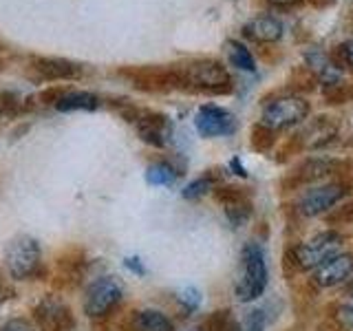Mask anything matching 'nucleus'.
<instances>
[{"label": "nucleus", "instance_id": "obj_1", "mask_svg": "<svg viewBox=\"0 0 353 331\" xmlns=\"http://www.w3.org/2000/svg\"><path fill=\"white\" fill-rule=\"evenodd\" d=\"M174 71L179 75V84L183 91L212 93V95L232 91V77L219 60L199 58L183 64H174Z\"/></svg>", "mask_w": 353, "mask_h": 331}, {"label": "nucleus", "instance_id": "obj_2", "mask_svg": "<svg viewBox=\"0 0 353 331\" xmlns=\"http://www.w3.org/2000/svg\"><path fill=\"white\" fill-rule=\"evenodd\" d=\"M268 287V263L259 243H245L241 250V268L234 285V294L241 303H252L263 296Z\"/></svg>", "mask_w": 353, "mask_h": 331}, {"label": "nucleus", "instance_id": "obj_3", "mask_svg": "<svg viewBox=\"0 0 353 331\" xmlns=\"http://www.w3.org/2000/svg\"><path fill=\"white\" fill-rule=\"evenodd\" d=\"M5 265L9 276L16 281H27L38 276L42 268L38 241L29 234H20L16 239H11L5 248Z\"/></svg>", "mask_w": 353, "mask_h": 331}, {"label": "nucleus", "instance_id": "obj_4", "mask_svg": "<svg viewBox=\"0 0 353 331\" xmlns=\"http://www.w3.org/2000/svg\"><path fill=\"white\" fill-rule=\"evenodd\" d=\"M124 298V285L115 276H99L84 294V312L88 318H106Z\"/></svg>", "mask_w": 353, "mask_h": 331}, {"label": "nucleus", "instance_id": "obj_5", "mask_svg": "<svg viewBox=\"0 0 353 331\" xmlns=\"http://www.w3.org/2000/svg\"><path fill=\"white\" fill-rule=\"evenodd\" d=\"M309 115V102L298 95H285L274 99V102L265 104L263 115H261V124L270 130H285L292 128L296 124H301L303 119Z\"/></svg>", "mask_w": 353, "mask_h": 331}, {"label": "nucleus", "instance_id": "obj_6", "mask_svg": "<svg viewBox=\"0 0 353 331\" xmlns=\"http://www.w3.org/2000/svg\"><path fill=\"white\" fill-rule=\"evenodd\" d=\"M340 248L342 237L338 232H323V234L314 237L312 241L303 243V245H296L290 252V259L298 270H316L320 263L340 254Z\"/></svg>", "mask_w": 353, "mask_h": 331}, {"label": "nucleus", "instance_id": "obj_7", "mask_svg": "<svg viewBox=\"0 0 353 331\" xmlns=\"http://www.w3.org/2000/svg\"><path fill=\"white\" fill-rule=\"evenodd\" d=\"M347 194H349V185L342 183V181L316 185L303 194L301 203H298V210H301V214H305V217L325 214L334 205H338Z\"/></svg>", "mask_w": 353, "mask_h": 331}, {"label": "nucleus", "instance_id": "obj_8", "mask_svg": "<svg viewBox=\"0 0 353 331\" xmlns=\"http://www.w3.org/2000/svg\"><path fill=\"white\" fill-rule=\"evenodd\" d=\"M124 75L130 77L132 86H137L139 91L148 93H165L181 88L179 75H176L174 66H139V69H128Z\"/></svg>", "mask_w": 353, "mask_h": 331}, {"label": "nucleus", "instance_id": "obj_9", "mask_svg": "<svg viewBox=\"0 0 353 331\" xmlns=\"http://www.w3.org/2000/svg\"><path fill=\"white\" fill-rule=\"evenodd\" d=\"M194 126L203 137H228L236 130V117L221 106L205 104L196 110Z\"/></svg>", "mask_w": 353, "mask_h": 331}, {"label": "nucleus", "instance_id": "obj_10", "mask_svg": "<svg viewBox=\"0 0 353 331\" xmlns=\"http://www.w3.org/2000/svg\"><path fill=\"white\" fill-rule=\"evenodd\" d=\"M29 69L31 73L38 77V80H47V82H64V80H77L84 71L82 66L66 60V58H44V55H36V58L29 60Z\"/></svg>", "mask_w": 353, "mask_h": 331}, {"label": "nucleus", "instance_id": "obj_11", "mask_svg": "<svg viewBox=\"0 0 353 331\" xmlns=\"http://www.w3.org/2000/svg\"><path fill=\"white\" fill-rule=\"evenodd\" d=\"M128 121H132L139 132V137L150 143V146H163L165 139H168V128H170V121L165 115L157 113V110H139L135 108L132 110Z\"/></svg>", "mask_w": 353, "mask_h": 331}, {"label": "nucleus", "instance_id": "obj_12", "mask_svg": "<svg viewBox=\"0 0 353 331\" xmlns=\"http://www.w3.org/2000/svg\"><path fill=\"white\" fill-rule=\"evenodd\" d=\"M353 276V257L340 252L336 257L327 259L314 270V283L318 287H336L340 283L349 281Z\"/></svg>", "mask_w": 353, "mask_h": 331}, {"label": "nucleus", "instance_id": "obj_13", "mask_svg": "<svg viewBox=\"0 0 353 331\" xmlns=\"http://www.w3.org/2000/svg\"><path fill=\"white\" fill-rule=\"evenodd\" d=\"M36 323L40 331H66L71 325V314L60 301L55 298H44V301L36 307Z\"/></svg>", "mask_w": 353, "mask_h": 331}, {"label": "nucleus", "instance_id": "obj_14", "mask_svg": "<svg viewBox=\"0 0 353 331\" xmlns=\"http://www.w3.org/2000/svg\"><path fill=\"white\" fill-rule=\"evenodd\" d=\"M216 199L225 208V217L234 228H241L252 214L250 199L241 192V188H221L216 192Z\"/></svg>", "mask_w": 353, "mask_h": 331}, {"label": "nucleus", "instance_id": "obj_15", "mask_svg": "<svg viewBox=\"0 0 353 331\" xmlns=\"http://www.w3.org/2000/svg\"><path fill=\"white\" fill-rule=\"evenodd\" d=\"M243 33H245L250 40L261 42V44L279 42L283 38V22L276 20L274 16H256L243 27Z\"/></svg>", "mask_w": 353, "mask_h": 331}, {"label": "nucleus", "instance_id": "obj_16", "mask_svg": "<svg viewBox=\"0 0 353 331\" xmlns=\"http://www.w3.org/2000/svg\"><path fill=\"white\" fill-rule=\"evenodd\" d=\"M307 69L314 73V77L325 86H331L342 80V71L340 66L329 58V55H325L323 51H314L307 55Z\"/></svg>", "mask_w": 353, "mask_h": 331}, {"label": "nucleus", "instance_id": "obj_17", "mask_svg": "<svg viewBox=\"0 0 353 331\" xmlns=\"http://www.w3.org/2000/svg\"><path fill=\"white\" fill-rule=\"evenodd\" d=\"M53 106L62 110V113H73V110H95L99 106V97L88 91H71V88H64V93L60 95V99Z\"/></svg>", "mask_w": 353, "mask_h": 331}, {"label": "nucleus", "instance_id": "obj_18", "mask_svg": "<svg viewBox=\"0 0 353 331\" xmlns=\"http://www.w3.org/2000/svg\"><path fill=\"white\" fill-rule=\"evenodd\" d=\"M172 320L159 309H141L132 316V331H172Z\"/></svg>", "mask_w": 353, "mask_h": 331}, {"label": "nucleus", "instance_id": "obj_19", "mask_svg": "<svg viewBox=\"0 0 353 331\" xmlns=\"http://www.w3.org/2000/svg\"><path fill=\"white\" fill-rule=\"evenodd\" d=\"M225 51H228V60L232 66H236L241 71H250V73L256 71V60H254L252 51L245 44H241L239 40H228Z\"/></svg>", "mask_w": 353, "mask_h": 331}, {"label": "nucleus", "instance_id": "obj_20", "mask_svg": "<svg viewBox=\"0 0 353 331\" xmlns=\"http://www.w3.org/2000/svg\"><path fill=\"white\" fill-rule=\"evenodd\" d=\"M176 177H179V172L168 161H154L146 170V181L150 185H172L176 181Z\"/></svg>", "mask_w": 353, "mask_h": 331}, {"label": "nucleus", "instance_id": "obj_21", "mask_svg": "<svg viewBox=\"0 0 353 331\" xmlns=\"http://www.w3.org/2000/svg\"><path fill=\"white\" fill-rule=\"evenodd\" d=\"M331 170H334V163L327 161V159H309L303 163V168L298 170L296 179L298 181H318L327 177Z\"/></svg>", "mask_w": 353, "mask_h": 331}, {"label": "nucleus", "instance_id": "obj_22", "mask_svg": "<svg viewBox=\"0 0 353 331\" xmlns=\"http://www.w3.org/2000/svg\"><path fill=\"white\" fill-rule=\"evenodd\" d=\"M338 126L334 121H329V117H320L318 121H314L312 128L307 130V135H312V141H309V146H323V143L331 141L336 135Z\"/></svg>", "mask_w": 353, "mask_h": 331}, {"label": "nucleus", "instance_id": "obj_23", "mask_svg": "<svg viewBox=\"0 0 353 331\" xmlns=\"http://www.w3.org/2000/svg\"><path fill=\"white\" fill-rule=\"evenodd\" d=\"M201 331H236V323L228 309H223V312L210 314L201 323Z\"/></svg>", "mask_w": 353, "mask_h": 331}, {"label": "nucleus", "instance_id": "obj_24", "mask_svg": "<svg viewBox=\"0 0 353 331\" xmlns=\"http://www.w3.org/2000/svg\"><path fill=\"white\" fill-rule=\"evenodd\" d=\"M325 97L329 104H347L353 102V82L340 80L331 86H325Z\"/></svg>", "mask_w": 353, "mask_h": 331}, {"label": "nucleus", "instance_id": "obj_25", "mask_svg": "<svg viewBox=\"0 0 353 331\" xmlns=\"http://www.w3.org/2000/svg\"><path fill=\"white\" fill-rule=\"evenodd\" d=\"M212 188H214V177L212 174H203V177H199V179L190 181L183 188V199H188V201H194V199H201L203 194H208Z\"/></svg>", "mask_w": 353, "mask_h": 331}, {"label": "nucleus", "instance_id": "obj_26", "mask_svg": "<svg viewBox=\"0 0 353 331\" xmlns=\"http://www.w3.org/2000/svg\"><path fill=\"white\" fill-rule=\"evenodd\" d=\"M22 108V102L16 93H9V91H0V119L11 117V115H18Z\"/></svg>", "mask_w": 353, "mask_h": 331}, {"label": "nucleus", "instance_id": "obj_27", "mask_svg": "<svg viewBox=\"0 0 353 331\" xmlns=\"http://www.w3.org/2000/svg\"><path fill=\"white\" fill-rule=\"evenodd\" d=\"M272 143H274V130L265 128L263 124L254 126V130H252V146L254 148H256V150H268Z\"/></svg>", "mask_w": 353, "mask_h": 331}, {"label": "nucleus", "instance_id": "obj_28", "mask_svg": "<svg viewBox=\"0 0 353 331\" xmlns=\"http://www.w3.org/2000/svg\"><path fill=\"white\" fill-rule=\"evenodd\" d=\"M243 331H265V312L263 309H252V312L245 316Z\"/></svg>", "mask_w": 353, "mask_h": 331}, {"label": "nucleus", "instance_id": "obj_29", "mask_svg": "<svg viewBox=\"0 0 353 331\" xmlns=\"http://www.w3.org/2000/svg\"><path fill=\"white\" fill-rule=\"evenodd\" d=\"M179 301L183 303V307L188 309V312H192V309H196L199 305H201V294H199V290H194V287H185L179 296Z\"/></svg>", "mask_w": 353, "mask_h": 331}, {"label": "nucleus", "instance_id": "obj_30", "mask_svg": "<svg viewBox=\"0 0 353 331\" xmlns=\"http://www.w3.org/2000/svg\"><path fill=\"white\" fill-rule=\"evenodd\" d=\"M0 331H36V327L27 318H11Z\"/></svg>", "mask_w": 353, "mask_h": 331}, {"label": "nucleus", "instance_id": "obj_31", "mask_svg": "<svg viewBox=\"0 0 353 331\" xmlns=\"http://www.w3.org/2000/svg\"><path fill=\"white\" fill-rule=\"evenodd\" d=\"M336 316H338V320H340V325H342V327H345L347 331H353V305L340 307Z\"/></svg>", "mask_w": 353, "mask_h": 331}, {"label": "nucleus", "instance_id": "obj_32", "mask_svg": "<svg viewBox=\"0 0 353 331\" xmlns=\"http://www.w3.org/2000/svg\"><path fill=\"white\" fill-rule=\"evenodd\" d=\"M338 58L345 64L353 66V40H347V42L340 44V47H338Z\"/></svg>", "mask_w": 353, "mask_h": 331}, {"label": "nucleus", "instance_id": "obj_33", "mask_svg": "<svg viewBox=\"0 0 353 331\" xmlns=\"http://www.w3.org/2000/svg\"><path fill=\"white\" fill-rule=\"evenodd\" d=\"M331 223H349L353 221V205H345V208H338V214L329 217Z\"/></svg>", "mask_w": 353, "mask_h": 331}, {"label": "nucleus", "instance_id": "obj_34", "mask_svg": "<svg viewBox=\"0 0 353 331\" xmlns=\"http://www.w3.org/2000/svg\"><path fill=\"white\" fill-rule=\"evenodd\" d=\"M307 3L316 9H325V7H331L334 3H338V0H307Z\"/></svg>", "mask_w": 353, "mask_h": 331}, {"label": "nucleus", "instance_id": "obj_35", "mask_svg": "<svg viewBox=\"0 0 353 331\" xmlns=\"http://www.w3.org/2000/svg\"><path fill=\"white\" fill-rule=\"evenodd\" d=\"M11 296V292L7 290V285L0 281V312H3V305H5V301Z\"/></svg>", "mask_w": 353, "mask_h": 331}, {"label": "nucleus", "instance_id": "obj_36", "mask_svg": "<svg viewBox=\"0 0 353 331\" xmlns=\"http://www.w3.org/2000/svg\"><path fill=\"white\" fill-rule=\"evenodd\" d=\"M126 265H128V268H130L132 272H137L139 276L143 274V268L139 265V259H128V261H126Z\"/></svg>", "mask_w": 353, "mask_h": 331}, {"label": "nucleus", "instance_id": "obj_37", "mask_svg": "<svg viewBox=\"0 0 353 331\" xmlns=\"http://www.w3.org/2000/svg\"><path fill=\"white\" fill-rule=\"evenodd\" d=\"M270 3L279 5V7H287V5H294V3H298V0H270Z\"/></svg>", "mask_w": 353, "mask_h": 331}, {"label": "nucleus", "instance_id": "obj_38", "mask_svg": "<svg viewBox=\"0 0 353 331\" xmlns=\"http://www.w3.org/2000/svg\"><path fill=\"white\" fill-rule=\"evenodd\" d=\"M5 69V49H3V44H0V71Z\"/></svg>", "mask_w": 353, "mask_h": 331}, {"label": "nucleus", "instance_id": "obj_39", "mask_svg": "<svg viewBox=\"0 0 353 331\" xmlns=\"http://www.w3.org/2000/svg\"><path fill=\"white\" fill-rule=\"evenodd\" d=\"M345 294H347L349 298H353V281H351V283L347 285V290H345Z\"/></svg>", "mask_w": 353, "mask_h": 331}]
</instances>
